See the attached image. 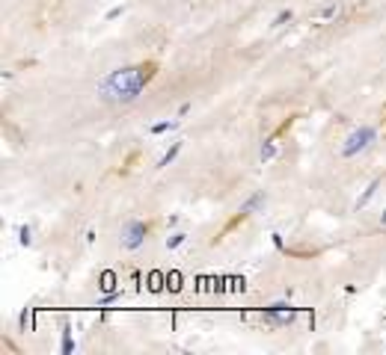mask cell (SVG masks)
Wrapping results in <instances>:
<instances>
[{
    "instance_id": "obj_1",
    "label": "cell",
    "mask_w": 386,
    "mask_h": 355,
    "mask_svg": "<svg viewBox=\"0 0 386 355\" xmlns=\"http://www.w3.org/2000/svg\"><path fill=\"white\" fill-rule=\"evenodd\" d=\"M155 74H158V66L155 62L116 68V71H107L104 77L98 80L95 92L107 104H134L143 95V89L155 80Z\"/></svg>"
},
{
    "instance_id": "obj_2",
    "label": "cell",
    "mask_w": 386,
    "mask_h": 355,
    "mask_svg": "<svg viewBox=\"0 0 386 355\" xmlns=\"http://www.w3.org/2000/svg\"><path fill=\"white\" fill-rule=\"evenodd\" d=\"M377 142V127L374 124H360L356 131L348 134V139L342 142V148H339V157L342 160H353V157H360V154H366Z\"/></svg>"
},
{
    "instance_id": "obj_3",
    "label": "cell",
    "mask_w": 386,
    "mask_h": 355,
    "mask_svg": "<svg viewBox=\"0 0 386 355\" xmlns=\"http://www.w3.org/2000/svg\"><path fill=\"white\" fill-rule=\"evenodd\" d=\"M146 237H149V225L143 219H128L122 225V234H119V243H122V249L128 252H137L143 243H146Z\"/></svg>"
},
{
    "instance_id": "obj_4",
    "label": "cell",
    "mask_w": 386,
    "mask_h": 355,
    "mask_svg": "<svg viewBox=\"0 0 386 355\" xmlns=\"http://www.w3.org/2000/svg\"><path fill=\"white\" fill-rule=\"evenodd\" d=\"M262 314H264V322H270V326H291L297 320V308L291 302H273L267 305Z\"/></svg>"
},
{
    "instance_id": "obj_5",
    "label": "cell",
    "mask_w": 386,
    "mask_h": 355,
    "mask_svg": "<svg viewBox=\"0 0 386 355\" xmlns=\"http://www.w3.org/2000/svg\"><path fill=\"white\" fill-rule=\"evenodd\" d=\"M264 202H267L264 189H256V192H253V196H250V199H246L241 207H238V216H235V222H241L244 216H250V213H259V210L264 207ZM235 222H232V225H235Z\"/></svg>"
},
{
    "instance_id": "obj_6",
    "label": "cell",
    "mask_w": 386,
    "mask_h": 355,
    "mask_svg": "<svg viewBox=\"0 0 386 355\" xmlns=\"http://www.w3.org/2000/svg\"><path fill=\"white\" fill-rule=\"evenodd\" d=\"M277 154H280V145H277L273 139H264V142H262V151H259V160H262V166H267L270 160H277Z\"/></svg>"
},
{
    "instance_id": "obj_7",
    "label": "cell",
    "mask_w": 386,
    "mask_h": 355,
    "mask_svg": "<svg viewBox=\"0 0 386 355\" xmlns=\"http://www.w3.org/2000/svg\"><path fill=\"white\" fill-rule=\"evenodd\" d=\"M339 9H342V0H330L327 6H321V9L315 12V18L318 21H330V18L339 15Z\"/></svg>"
},
{
    "instance_id": "obj_8",
    "label": "cell",
    "mask_w": 386,
    "mask_h": 355,
    "mask_svg": "<svg viewBox=\"0 0 386 355\" xmlns=\"http://www.w3.org/2000/svg\"><path fill=\"white\" fill-rule=\"evenodd\" d=\"M377 189H380V181H371V184L366 186V192H363V196L356 199V204H353V207H356V210H363V207H366V204H369L371 199H374V192H377Z\"/></svg>"
},
{
    "instance_id": "obj_9",
    "label": "cell",
    "mask_w": 386,
    "mask_h": 355,
    "mask_svg": "<svg viewBox=\"0 0 386 355\" xmlns=\"http://www.w3.org/2000/svg\"><path fill=\"white\" fill-rule=\"evenodd\" d=\"M60 352L71 355L74 352V338H71V326H63V340H60Z\"/></svg>"
},
{
    "instance_id": "obj_10",
    "label": "cell",
    "mask_w": 386,
    "mask_h": 355,
    "mask_svg": "<svg viewBox=\"0 0 386 355\" xmlns=\"http://www.w3.org/2000/svg\"><path fill=\"white\" fill-rule=\"evenodd\" d=\"M178 151H181V142H173V145H170V151H167V154L158 160V169H167V166H170V163L178 157Z\"/></svg>"
},
{
    "instance_id": "obj_11",
    "label": "cell",
    "mask_w": 386,
    "mask_h": 355,
    "mask_svg": "<svg viewBox=\"0 0 386 355\" xmlns=\"http://www.w3.org/2000/svg\"><path fill=\"white\" fill-rule=\"evenodd\" d=\"M184 243H187V234H184V231H173V234L167 237V243H163V246H167L170 252H176L178 246H184Z\"/></svg>"
},
{
    "instance_id": "obj_12",
    "label": "cell",
    "mask_w": 386,
    "mask_h": 355,
    "mask_svg": "<svg viewBox=\"0 0 386 355\" xmlns=\"http://www.w3.org/2000/svg\"><path fill=\"white\" fill-rule=\"evenodd\" d=\"M178 124H181V116H178V118H170V121H158V124H152V134H167V131H176Z\"/></svg>"
},
{
    "instance_id": "obj_13",
    "label": "cell",
    "mask_w": 386,
    "mask_h": 355,
    "mask_svg": "<svg viewBox=\"0 0 386 355\" xmlns=\"http://www.w3.org/2000/svg\"><path fill=\"white\" fill-rule=\"evenodd\" d=\"M18 243H21V246H30V243H33V228H30V225H21V228H18Z\"/></svg>"
},
{
    "instance_id": "obj_14",
    "label": "cell",
    "mask_w": 386,
    "mask_h": 355,
    "mask_svg": "<svg viewBox=\"0 0 386 355\" xmlns=\"http://www.w3.org/2000/svg\"><path fill=\"white\" fill-rule=\"evenodd\" d=\"M122 299V290H110L104 299H98V308H107V305H113V302H119Z\"/></svg>"
},
{
    "instance_id": "obj_15",
    "label": "cell",
    "mask_w": 386,
    "mask_h": 355,
    "mask_svg": "<svg viewBox=\"0 0 386 355\" xmlns=\"http://www.w3.org/2000/svg\"><path fill=\"white\" fill-rule=\"evenodd\" d=\"M294 18V12L291 9H282V12H277V18H273V27H282L285 21H291Z\"/></svg>"
},
{
    "instance_id": "obj_16",
    "label": "cell",
    "mask_w": 386,
    "mask_h": 355,
    "mask_svg": "<svg viewBox=\"0 0 386 355\" xmlns=\"http://www.w3.org/2000/svg\"><path fill=\"white\" fill-rule=\"evenodd\" d=\"M122 12H125L122 6H113V9H110V12H107V21H116V18L122 15Z\"/></svg>"
},
{
    "instance_id": "obj_17",
    "label": "cell",
    "mask_w": 386,
    "mask_h": 355,
    "mask_svg": "<svg viewBox=\"0 0 386 355\" xmlns=\"http://www.w3.org/2000/svg\"><path fill=\"white\" fill-rule=\"evenodd\" d=\"M273 246H277L280 252H282V249H285V243H282V237H280V234H273Z\"/></svg>"
},
{
    "instance_id": "obj_18",
    "label": "cell",
    "mask_w": 386,
    "mask_h": 355,
    "mask_svg": "<svg viewBox=\"0 0 386 355\" xmlns=\"http://www.w3.org/2000/svg\"><path fill=\"white\" fill-rule=\"evenodd\" d=\"M380 225H386V210H383V213H380Z\"/></svg>"
}]
</instances>
